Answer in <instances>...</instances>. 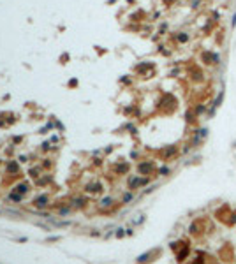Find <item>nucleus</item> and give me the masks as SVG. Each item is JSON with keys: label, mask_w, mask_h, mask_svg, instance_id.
Here are the masks:
<instances>
[{"label": "nucleus", "mask_w": 236, "mask_h": 264, "mask_svg": "<svg viewBox=\"0 0 236 264\" xmlns=\"http://www.w3.org/2000/svg\"><path fill=\"white\" fill-rule=\"evenodd\" d=\"M130 199H132V194H125L123 195V202H129Z\"/></svg>", "instance_id": "f257e3e1"}, {"label": "nucleus", "mask_w": 236, "mask_h": 264, "mask_svg": "<svg viewBox=\"0 0 236 264\" xmlns=\"http://www.w3.org/2000/svg\"><path fill=\"white\" fill-rule=\"evenodd\" d=\"M111 204V199L108 197V199H102V206H109Z\"/></svg>", "instance_id": "f03ea898"}, {"label": "nucleus", "mask_w": 236, "mask_h": 264, "mask_svg": "<svg viewBox=\"0 0 236 264\" xmlns=\"http://www.w3.org/2000/svg\"><path fill=\"white\" fill-rule=\"evenodd\" d=\"M44 201H46V197H41V199H39V202H37V204H39V206H44V204H46Z\"/></svg>", "instance_id": "7ed1b4c3"}, {"label": "nucleus", "mask_w": 236, "mask_h": 264, "mask_svg": "<svg viewBox=\"0 0 236 264\" xmlns=\"http://www.w3.org/2000/svg\"><path fill=\"white\" fill-rule=\"evenodd\" d=\"M167 173H169L167 167H162V169H160V174H167Z\"/></svg>", "instance_id": "20e7f679"}, {"label": "nucleus", "mask_w": 236, "mask_h": 264, "mask_svg": "<svg viewBox=\"0 0 236 264\" xmlns=\"http://www.w3.org/2000/svg\"><path fill=\"white\" fill-rule=\"evenodd\" d=\"M116 236H118V238H122V236H123V229H118V232H116Z\"/></svg>", "instance_id": "39448f33"}]
</instances>
